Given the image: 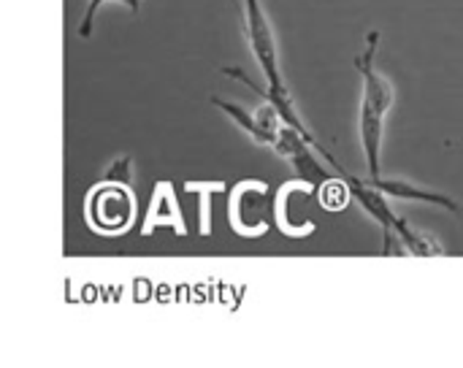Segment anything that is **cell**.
<instances>
[{
  "instance_id": "6da1fadb",
  "label": "cell",
  "mask_w": 463,
  "mask_h": 368,
  "mask_svg": "<svg viewBox=\"0 0 463 368\" xmlns=\"http://www.w3.org/2000/svg\"><path fill=\"white\" fill-rule=\"evenodd\" d=\"M244 30H247V41H250V46H252V57H255L258 68H260L263 76H266V87H258L244 71H236V68H222V73L231 76V79L244 81L250 90L258 92L260 100L274 103L277 111H279V117L285 119V125H290V127H296L298 133H304V136L317 146V152L326 157V163H328L336 174H342L345 168H342V165L336 163V157L328 155V152L323 149V144L307 130L304 119L298 117V111H296V106H293V95H290V90H288V84H285V79H282V68H279L277 38H274V30H271V24H269V16H266L260 0H244Z\"/></svg>"
},
{
  "instance_id": "7a4b0ae2",
  "label": "cell",
  "mask_w": 463,
  "mask_h": 368,
  "mask_svg": "<svg viewBox=\"0 0 463 368\" xmlns=\"http://www.w3.org/2000/svg\"><path fill=\"white\" fill-rule=\"evenodd\" d=\"M377 46H380V30H372L366 38V52L355 60V68L361 73V114H358V130H361V146L369 163V176H383V136H385V119L393 109L396 92L393 84L377 71Z\"/></svg>"
},
{
  "instance_id": "3957f363",
  "label": "cell",
  "mask_w": 463,
  "mask_h": 368,
  "mask_svg": "<svg viewBox=\"0 0 463 368\" xmlns=\"http://www.w3.org/2000/svg\"><path fill=\"white\" fill-rule=\"evenodd\" d=\"M87 212L98 233H106V236L122 233L133 222V212H136L133 190L122 182H103L100 187L92 190Z\"/></svg>"
},
{
  "instance_id": "277c9868",
  "label": "cell",
  "mask_w": 463,
  "mask_h": 368,
  "mask_svg": "<svg viewBox=\"0 0 463 368\" xmlns=\"http://www.w3.org/2000/svg\"><path fill=\"white\" fill-rule=\"evenodd\" d=\"M274 149H277L279 157H285V160L293 165V171L298 174L301 184H309V187L320 190L328 179H334L331 171L317 160V155H312V149L317 152V146H315L304 133H298L296 127L282 125Z\"/></svg>"
},
{
  "instance_id": "5b68a950",
  "label": "cell",
  "mask_w": 463,
  "mask_h": 368,
  "mask_svg": "<svg viewBox=\"0 0 463 368\" xmlns=\"http://www.w3.org/2000/svg\"><path fill=\"white\" fill-rule=\"evenodd\" d=\"M271 214V198L263 184H241L233 193V225L241 233H263Z\"/></svg>"
},
{
  "instance_id": "8992f818",
  "label": "cell",
  "mask_w": 463,
  "mask_h": 368,
  "mask_svg": "<svg viewBox=\"0 0 463 368\" xmlns=\"http://www.w3.org/2000/svg\"><path fill=\"white\" fill-rule=\"evenodd\" d=\"M369 182L374 184V187H380L388 198H402V201H418V203H434V206H442V209H448V212H461V206L453 201V198H448V195H442V193H434V190H423V187H418V184H410V182H404V179H385V176H369Z\"/></svg>"
},
{
  "instance_id": "52a82bcc",
  "label": "cell",
  "mask_w": 463,
  "mask_h": 368,
  "mask_svg": "<svg viewBox=\"0 0 463 368\" xmlns=\"http://www.w3.org/2000/svg\"><path fill=\"white\" fill-rule=\"evenodd\" d=\"M212 103H214L225 117H231L233 125H239L255 144L271 146V141H269V136H266V130H263V125H260V119H258L255 111H247V109H241V106H236V103H231V100H222V98H212Z\"/></svg>"
},
{
  "instance_id": "ba28073f",
  "label": "cell",
  "mask_w": 463,
  "mask_h": 368,
  "mask_svg": "<svg viewBox=\"0 0 463 368\" xmlns=\"http://www.w3.org/2000/svg\"><path fill=\"white\" fill-rule=\"evenodd\" d=\"M396 236H399V241L404 244V250L412 252V255H418V258H434V255H442V252H445L431 236L418 233V231L410 228L402 217H399V222H396Z\"/></svg>"
},
{
  "instance_id": "9c48e42d",
  "label": "cell",
  "mask_w": 463,
  "mask_h": 368,
  "mask_svg": "<svg viewBox=\"0 0 463 368\" xmlns=\"http://www.w3.org/2000/svg\"><path fill=\"white\" fill-rule=\"evenodd\" d=\"M320 203L326 206V209H345L350 201H353V193H350V184H347V179L345 176H339V179H328L323 187H320Z\"/></svg>"
},
{
  "instance_id": "30bf717a",
  "label": "cell",
  "mask_w": 463,
  "mask_h": 368,
  "mask_svg": "<svg viewBox=\"0 0 463 368\" xmlns=\"http://www.w3.org/2000/svg\"><path fill=\"white\" fill-rule=\"evenodd\" d=\"M103 3H106V0H90L87 14H84L81 27H79V35H81V38H90V35H92V22H95V14H98V8H100ZM119 3H125L130 11H138V5H141V0H119Z\"/></svg>"
}]
</instances>
